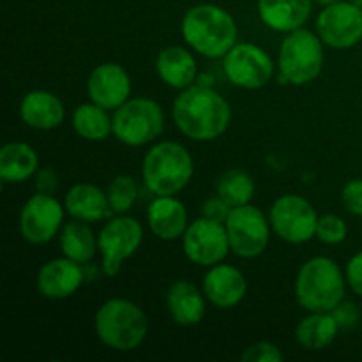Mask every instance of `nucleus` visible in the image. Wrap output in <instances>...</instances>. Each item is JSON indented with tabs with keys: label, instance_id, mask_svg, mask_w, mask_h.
I'll return each instance as SVG.
<instances>
[{
	"label": "nucleus",
	"instance_id": "a211bd4d",
	"mask_svg": "<svg viewBox=\"0 0 362 362\" xmlns=\"http://www.w3.org/2000/svg\"><path fill=\"white\" fill-rule=\"evenodd\" d=\"M152 233L161 240H175L187 230V212L180 200L173 197H158L147 211Z\"/></svg>",
	"mask_w": 362,
	"mask_h": 362
},
{
	"label": "nucleus",
	"instance_id": "c85d7f7f",
	"mask_svg": "<svg viewBox=\"0 0 362 362\" xmlns=\"http://www.w3.org/2000/svg\"><path fill=\"white\" fill-rule=\"evenodd\" d=\"M108 202L112 212H117V214H124V212L129 211L134 205L138 197V186L134 182L133 177L129 175H119L110 182L108 191Z\"/></svg>",
	"mask_w": 362,
	"mask_h": 362
},
{
	"label": "nucleus",
	"instance_id": "0eeeda50",
	"mask_svg": "<svg viewBox=\"0 0 362 362\" xmlns=\"http://www.w3.org/2000/svg\"><path fill=\"white\" fill-rule=\"evenodd\" d=\"M165 127V113L159 103L147 98L129 99L113 115V134L129 147L154 141Z\"/></svg>",
	"mask_w": 362,
	"mask_h": 362
},
{
	"label": "nucleus",
	"instance_id": "5701e85b",
	"mask_svg": "<svg viewBox=\"0 0 362 362\" xmlns=\"http://www.w3.org/2000/svg\"><path fill=\"white\" fill-rule=\"evenodd\" d=\"M64 207L69 216L81 221H99L112 214L108 194L94 184H76L67 191Z\"/></svg>",
	"mask_w": 362,
	"mask_h": 362
},
{
	"label": "nucleus",
	"instance_id": "7ed1b4c3",
	"mask_svg": "<svg viewBox=\"0 0 362 362\" xmlns=\"http://www.w3.org/2000/svg\"><path fill=\"white\" fill-rule=\"evenodd\" d=\"M99 341L117 352H129L145 341L148 320L141 308L126 299H110L94 317Z\"/></svg>",
	"mask_w": 362,
	"mask_h": 362
},
{
	"label": "nucleus",
	"instance_id": "2eb2a0df",
	"mask_svg": "<svg viewBox=\"0 0 362 362\" xmlns=\"http://www.w3.org/2000/svg\"><path fill=\"white\" fill-rule=\"evenodd\" d=\"M87 92L95 105L106 110H117L129 101L131 78L120 64H101L88 76Z\"/></svg>",
	"mask_w": 362,
	"mask_h": 362
},
{
	"label": "nucleus",
	"instance_id": "4c0bfd02",
	"mask_svg": "<svg viewBox=\"0 0 362 362\" xmlns=\"http://www.w3.org/2000/svg\"><path fill=\"white\" fill-rule=\"evenodd\" d=\"M349 2L356 4V6H357V7H361V9H362V0H349Z\"/></svg>",
	"mask_w": 362,
	"mask_h": 362
},
{
	"label": "nucleus",
	"instance_id": "f704fd0d",
	"mask_svg": "<svg viewBox=\"0 0 362 362\" xmlns=\"http://www.w3.org/2000/svg\"><path fill=\"white\" fill-rule=\"evenodd\" d=\"M346 283L357 296L362 297V251L354 255L346 265Z\"/></svg>",
	"mask_w": 362,
	"mask_h": 362
},
{
	"label": "nucleus",
	"instance_id": "393cba45",
	"mask_svg": "<svg viewBox=\"0 0 362 362\" xmlns=\"http://www.w3.org/2000/svg\"><path fill=\"white\" fill-rule=\"evenodd\" d=\"M339 325L331 311H313L296 329V339L306 350H324L336 339Z\"/></svg>",
	"mask_w": 362,
	"mask_h": 362
},
{
	"label": "nucleus",
	"instance_id": "aec40b11",
	"mask_svg": "<svg viewBox=\"0 0 362 362\" xmlns=\"http://www.w3.org/2000/svg\"><path fill=\"white\" fill-rule=\"evenodd\" d=\"M313 0H258V14L269 28L276 32H293L303 28L311 16Z\"/></svg>",
	"mask_w": 362,
	"mask_h": 362
},
{
	"label": "nucleus",
	"instance_id": "c9c22d12",
	"mask_svg": "<svg viewBox=\"0 0 362 362\" xmlns=\"http://www.w3.org/2000/svg\"><path fill=\"white\" fill-rule=\"evenodd\" d=\"M57 186H59V177H57V173L52 168L37 170V179H35L37 193L52 194L57 189Z\"/></svg>",
	"mask_w": 362,
	"mask_h": 362
},
{
	"label": "nucleus",
	"instance_id": "72a5a7b5",
	"mask_svg": "<svg viewBox=\"0 0 362 362\" xmlns=\"http://www.w3.org/2000/svg\"><path fill=\"white\" fill-rule=\"evenodd\" d=\"M202 212H204V218L212 219V221L218 223H226L230 212H232V207H230V205L218 194V197L209 198V200L205 202L204 207H202Z\"/></svg>",
	"mask_w": 362,
	"mask_h": 362
},
{
	"label": "nucleus",
	"instance_id": "20e7f679",
	"mask_svg": "<svg viewBox=\"0 0 362 362\" xmlns=\"http://www.w3.org/2000/svg\"><path fill=\"white\" fill-rule=\"evenodd\" d=\"M193 158L184 145L177 141H161L145 154V186L156 197H173L189 184L193 177Z\"/></svg>",
	"mask_w": 362,
	"mask_h": 362
},
{
	"label": "nucleus",
	"instance_id": "9b49d317",
	"mask_svg": "<svg viewBox=\"0 0 362 362\" xmlns=\"http://www.w3.org/2000/svg\"><path fill=\"white\" fill-rule=\"evenodd\" d=\"M223 69L235 87L255 90L265 87L271 81L274 74V62L260 46L240 42L225 55Z\"/></svg>",
	"mask_w": 362,
	"mask_h": 362
},
{
	"label": "nucleus",
	"instance_id": "f257e3e1",
	"mask_svg": "<svg viewBox=\"0 0 362 362\" xmlns=\"http://www.w3.org/2000/svg\"><path fill=\"white\" fill-rule=\"evenodd\" d=\"M232 110L226 99L211 87L191 85L173 103V120L191 140L211 141L230 126Z\"/></svg>",
	"mask_w": 362,
	"mask_h": 362
},
{
	"label": "nucleus",
	"instance_id": "e433bc0d",
	"mask_svg": "<svg viewBox=\"0 0 362 362\" xmlns=\"http://www.w3.org/2000/svg\"><path fill=\"white\" fill-rule=\"evenodd\" d=\"M313 2L320 4V6H324V7H327V6H331V4L339 2V0H313Z\"/></svg>",
	"mask_w": 362,
	"mask_h": 362
},
{
	"label": "nucleus",
	"instance_id": "b1692460",
	"mask_svg": "<svg viewBox=\"0 0 362 362\" xmlns=\"http://www.w3.org/2000/svg\"><path fill=\"white\" fill-rule=\"evenodd\" d=\"M37 154L23 141H11L0 151V179L4 182H25L37 173Z\"/></svg>",
	"mask_w": 362,
	"mask_h": 362
},
{
	"label": "nucleus",
	"instance_id": "f8f14e48",
	"mask_svg": "<svg viewBox=\"0 0 362 362\" xmlns=\"http://www.w3.org/2000/svg\"><path fill=\"white\" fill-rule=\"evenodd\" d=\"M182 247L193 264L212 267L225 260L230 251L228 232L225 223L200 218L187 226Z\"/></svg>",
	"mask_w": 362,
	"mask_h": 362
},
{
	"label": "nucleus",
	"instance_id": "cd10ccee",
	"mask_svg": "<svg viewBox=\"0 0 362 362\" xmlns=\"http://www.w3.org/2000/svg\"><path fill=\"white\" fill-rule=\"evenodd\" d=\"M218 194L232 209L247 205L255 194V182L244 170H228L218 180Z\"/></svg>",
	"mask_w": 362,
	"mask_h": 362
},
{
	"label": "nucleus",
	"instance_id": "4be33fe9",
	"mask_svg": "<svg viewBox=\"0 0 362 362\" xmlns=\"http://www.w3.org/2000/svg\"><path fill=\"white\" fill-rule=\"evenodd\" d=\"M166 306L173 322L184 327H191L204 320L205 299L200 290L189 281H175L166 293Z\"/></svg>",
	"mask_w": 362,
	"mask_h": 362
},
{
	"label": "nucleus",
	"instance_id": "423d86ee",
	"mask_svg": "<svg viewBox=\"0 0 362 362\" xmlns=\"http://www.w3.org/2000/svg\"><path fill=\"white\" fill-rule=\"evenodd\" d=\"M320 35L306 28L290 32L281 42L278 57L279 81L288 85H306L317 80L324 69V46Z\"/></svg>",
	"mask_w": 362,
	"mask_h": 362
},
{
	"label": "nucleus",
	"instance_id": "473e14b6",
	"mask_svg": "<svg viewBox=\"0 0 362 362\" xmlns=\"http://www.w3.org/2000/svg\"><path fill=\"white\" fill-rule=\"evenodd\" d=\"M331 313L332 317H334L336 324L339 325V329H352L356 327L361 320L359 308H357V304L352 303V300L343 299Z\"/></svg>",
	"mask_w": 362,
	"mask_h": 362
},
{
	"label": "nucleus",
	"instance_id": "6e6552de",
	"mask_svg": "<svg viewBox=\"0 0 362 362\" xmlns=\"http://www.w3.org/2000/svg\"><path fill=\"white\" fill-rule=\"evenodd\" d=\"M318 216L313 205L297 194H285L272 204L271 226L288 244H304L317 235Z\"/></svg>",
	"mask_w": 362,
	"mask_h": 362
},
{
	"label": "nucleus",
	"instance_id": "ddd939ff",
	"mask_svg": "<svg viewBox=\"0 0 362 362\" xmlns=\"http://www.w3.org/2000/svg\"><path fill=\"white\" fill-rule=\"evenodd\" d=\"M317 30L331 48H352L362 39V9L349 0L331 4L318 14Z\"/></svg>",
	"mask_w": 362,
	"mask_h": 362
},
{
	"label": "nucleus",
	"instance_id": "412c9836",
	"mask_svg": "<svg viewBox=\"0 0 362 362\" xmlns=\"http://www.w3.org/2000/svg\"><path fill=\"white\" fill-rule=\"evenodd\" d=\"M156 69L159 78L177 90L191 87L198 74L197 60L182 46H168L161 49L156 60Z\"/></svg>",
	"mask_w": 362,
	"mask_h": 362
},
{
	"label": "nucleus",
	"instance_id": "a878e982",
	"mask_svg": "<svg viewBox=\"0 0 362 362\" xmlns=\"http://www.w3.org/2000/svg\"><path fill=\"white\" fill-rule=\"evenodd\" d=\"M98 247L99 243L95 240L94 232L87 225V221L76 219V221L67 223L60 233V250L64 257L80 265L90 262Z\"/></svg>",
	"mask_w": 362,
	"mask_h": 362
},
{
	"label": "nucleus",
	"instance_id": "39448f33",
	"mask_svg": "<svg viewBox=\"0 0 362 362\" xmlns=\"http://www.w3.org/2000/svg\"><path fill=\"white\" fill-rule=\"evenodd\" d=\"M345 279L334 260L315 257L308 260L297 274L296 297L310 313L332 311L345 299Z\"/></svg>",
	"mask_w": 362,
	"mask_h": 362
},
{
	"label": "nucleus",
	"instance_id": "f3484780",
	"mask_svg": "<svg viewBox=\"0 0 362 362\" xmlns=\"http://www.w3.org/2000/svg\"><path fill=\"white\" fill-rule=\"evenodd\" d=\"M205 297L219 310L235 308L246 297L247 283L243 272L233 265H212L204 279Z\"/></svg>",
	"mask_w": 362,
	"mask_h": 362
},
{
	"label": "nucleus",
	"instance_id": "f03ea898",
	"mask_svg": "<svg viewBox=\"0 0 362 362\" xmlns=\"http://www.w3.org/2000/svg\"><path fill=\"white\" fill-rule=\"evenodd\" d=\"M187 45L209 59L225 57L237 45V23L232 14L214 4L191 7L180 25Z\"/></svg>",
	"mask_w": 362,
	"mask_h": 362
},
{
	"label": "nucleus",
	"instance_id": "6ab92c4d",
	"mask_svg": "<svg viewBox=\"0 0 362 362\" xmlns=\"http://www.w3.org/2000/svg\"><path fill=\"white\" fill-rule=\"evenodd\" d=\"M20 117L34 129H55L64 122L66 110L62 101L48 90H32L21 99Z\"/></svg>",
	"mask_w": 362,
	"mask_h": 362
},
{
	"label": "nucleus",
	"instance_id": "4468645a",
	"mask_svg": "<svg viewBox=\"0 0 362 362\" xmlns=\"http://www.w3.org/2000/svg\"><path fill=\"white\" fill-rule=\"evenodd\" d=\"M64 209L53 194L37 193L28 198L20 214V232L30 244H46L59 233Z\"/></svg>",
	"mask_w": 362,
	"mask_h": 362
},
{
	"label": "nucleus",
	"instance_id": "c756f323",
	"mask_svg": "<svg viewBox=\"0 0 362 362\" xmlns=\"http://www.w3.org/2000/svg\"><path fill=\"white\" fill-rule=\"evenodd\" d=\"M346 235H349V226L339 216L325 214L318 218L317 237L320 243L334 246V244H341Z\"/></svg>",
	"mask_w": 362,
	"mask_h": 362
},
{
	"label": "nucleus",
	"instance_id": "dca6fc26",
	"mask_svg": "<svg viewBox=\"0 0 362 362\" xmlns=\"http://www.w3.org/2000/svg\"><path fill=\"white\" fill-rule=\"evenodd\" d=\"M37 292L48 299H66L83 283L81 265L67 257L49 260L37 272Z\"/></svg>",
	"mask_w": 362,
	"mask_h": 362
},
{
	"label": "nucleus",
	"instance_id": "9d476101",
	"mask_svg": "<svg viewBox=\"0 0 362 362\" xmlns=\"http://www.w3.org/2000/svg\"><path fill=\"white\" fill-rule=\"evenodd\" d=\"M141 240L144 228L134 218L119 216L106 223L98 239L103 255V272L110 278L119 274L124 260L136 253Z\"/></svg>",
	"mask_w": 362,
	"mask_h": 362
},
{
	"label": "nucleus",
	"instance_id": "1a4fd4ad",
	"mask_svg": "<svg viewBox=\"0 0 362 362\" xmlns=\"http://www.w3.org/2000/svg\"><path fill=\"white\" fill-rule=\"evenodd\" d=\"M230 250L240 258H257L269 246V223L264 212L255 205L232 209L225 223Z\"/></svg>",
	"mask_w": 362,
	"mask_h": 362
},
{
	"label": "nucleus",
	"instance_id": "bb28decb",
	"mask_svg": "<svg viewBox=\"0 0 362 362\" xmlns=\"http://www.w3.org/2000/svg\"><path fill=\"white\" fill-rule=\"evenodd\" d=\"M108 110L95 103L80 105L73 113V127L81 138L88 141H103L113 133V119Z\"/></svg>",
	"mask_w": 362,
	"mask_h": 362
},
{
	"label": "nucleus",
	"instance_id": "2f4dec72",
	"mask_svg": "<svg viewBox=\"0 0 362 362\" xmlns=\"http://www.w3.org/2000/svg\"><path fill=\"white\" fill-rule=\"evenodd\" d=\"M341 202L350 214L362 218V179H354L345 184L341 191Z\"/></svg>",
	"mask_w": 362,
	"mask_h": 362
},
{
	"label": "nucleus",
	"instance_id": "7c9ffc66",
	"mask_svg": "<svg viewBox=\"0 0 362 362\" xmlns=\"http://www.w3.org/2000/svg\"><path fill=\"white\" fill-rule=\"evenodd\" d=\"M240 359L244 362H279L283 361V354L274 343L258 341L247 346L243 352Z\"/></svg>",
	"mask_w": 362,
	"mask_h": 362
}]
</instances>
